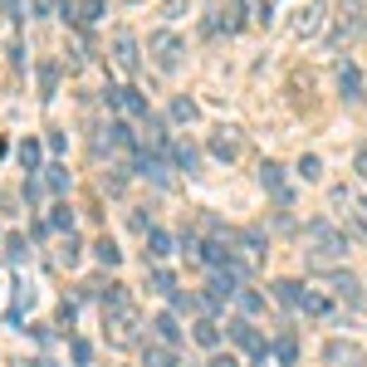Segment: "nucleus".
Instances as JSON below:
<instances>
[{"mask_svg":"<svg viewBox=\"0 0 367 367\" xmlns=\"http://www.w3.org/2000/svg\"><path fill=\"white\" fill-rule=\"evenodd\" d=\"M304 245H309V265L313 270H333L348 255V230H338L328 220H309L304 225Z\"/></svg>","mask_w":367,"mask_h":367,"instance_id":"1","label":"nucleus"},{"mask_svg":"<svg viewBox=\"0 0 367 367\" xmlns=\"http://www.w3.org/2000/svg\"><path fill=\"white\" fill-rule=\"evenodd\" d=\"M328 206H333V211L343 216L348 235L367 245V196H358L353 186H333V191H328Z\"/></svg>","mask_w":367,"mask_h":367,"instance_id":"2","label":"nucleus"},{"mask_svg":"<svg viewBox=\"0 0 367 367\" xmlns=\"http://www.w3.org/2000/svg\"><path fill=\"white\" fill-rule=\"evenodd\" d=\"M103 328H108V343H113V348H137V343H142V318H137L132 304L103 313Z\"/></svg>","mask_w":367,"mask_h":367,"instance_id":"3","label":"nucleus"},{"mask_svg":"<svg viewBox=\"0 0 367 367\" xmlns=\"http://www.w3.org/2000/svg\"><path fill=\"white\" fill-rule=\"evenodd\" d=\"M103 98H108V108H113L118 118H137V123H142V118H152V108H147L142 89H132V84H123V89H118V84H108Z\"/></svg>","mask_w":367,"mask_h":367,"instance_id":"4","label":"nucleus"},{"mask_svg":"<svg viewBox=\"0 0 367 367\" xmlns=\"http://www.w3.org/2000/svg\"><path fill=\"white\" fill-rule=\"evenodd\" d=\"M147 54H152V64H157L162 74H172V69L182 64L186 44H182V35H172V30H157V35H147Z\"/></svg>","mask_w":367,"mask_h":367,"instance_id":"5","label":"nucleus"},{"mask_svg":"<svg viewBox=\"0 0 367 367\" xmlns=\"http://www.w3.org/2000/svg\"><path fill=\"white\" fill-rule=\"evenodd\" d=\"M240 25H245V20H240V0H216L211 15H206V35H220V30L235 35Z\"/></svg>","mask_w":367,"mask_h":367,"instance_id":"6","label":"nucleus"},{"mask_svg":"<svg viewBox=\"0 0 367 367\" xmlns=\"http://www.w3.org/2000/svg\"><path fill=\"white\" fill-rule=\"evenodd\" d=\"M113 64H118L123 74H137V69H142V54H137V35H132V30H118V35H113Z\"/></svg>","mask_w":367,"mask_h":367,"instance_id":"7","label":"nucleus"},{"mask_svg":"<svg viewBox=\"0 0 367 367\" xmlns=\"http://www.w3.org/2000/svg\"><path fill=\"white\" fill-rule=\"evenodd\" d=\"M260 186L275 196L279 206H294V186H289V177H284L279 162H260Z\"/></svg>","mask_w":367,"mask_h":367,"instance_id":"8","label":"nucleus"},{"mask_svg":"<svg viewBox=\"0 0 367 367\" xmlns=\"http://www.w3.org/2000/svg\"><path fill=\"white\" fill-rule=\"evenodd\" d=\"M318 30H323V0L294 10V20H289V35H294V39H313Z\"/></svg>","mask_w":367,"mask_h":367,"instance_id":"9","label":"nucleus"},{"mask_svg":"<svg viewBox=\"0 0 367 367\" xmlns=\"http://www.w3.org/2000/svg\"><path fill=\"white\" fill-rule=\"evenodd\" d=\"M211 157H220V162H240V157H245V137H240V127H216V137H211Z\"/></svg>","mask_w":367,"mask_h":367,"instance_id":"10","label":"nucleus"},{"mask_svg":"<svg viewBox=\"0 0 367 367\" xmlns=\"http://www.w3.org/2000/svg\"><path fill=\"white\" fill-rule=\"evenodd\" d=\"M230 343H235V348H245V353H255L260 363L270 358V348H265V338L255 333V323H250V318H230Z\"/></svg>","mask_w":367,"mask_h":367,"instance_id":"11","label":"nucleus"},{"mask_svg":"<svg viewBox=\"0 0 367 367\" xmlns=\"http://www.w3.org/2000/svg\"><path fill=\"white\" fill-rule=\"evenodd\" d=\"M323 363L328 367H367V353L358 343H343V338H333L328 348H323Z\"/></svg>","mask_w":367,"mask_h":367,"instance_id":"12","label":"nucleus"},{"mask_svg":"<svg viewBox=\"0 0 367 367\" xmlns=\"http://www.w3.org/2000/svg\"><path fill=\"white\" fill-rule=\"evenodd\" d=\"M338 93L348 98V103H363V69L353 64V59H338Z\"/></svg>","mask_w":367,"mask_h":367,"instance_id":"13","label":"nucleus"},{"mask_svg":"<svg viewBox=\"0 0 367 367\" xmlns=\"http://www.w3.org/2000/svg\"><path fill=\"white\" fill-rule=\"evenodd\" d=\"M333 299H343V304H358L363 299V284H358V275H348V270H338V275H328V284H323Z\"/></svg>","mask_w":367,"mask_h":367,"instance_id":"14","label":"nucleus"},{"mask_svg":"<svg viewBox=\"0 0 367 367\" xmlns=\"http://www.w3.org/2000/svg\"><path fill=\"white\" fill-rule=\"evenodd\" d=\"M167 157H172V167H177V172H186V177L201 167V152H196V142H186V137H172Z\"/></svg>","mask_w":367,"mask_h":367,"instance_id":"15","label":"nucleus"},{"mask_svg":"<svg viewBox=\"0 0 367 367\" xmlns=\"http://www.w3.org/2000/svg\"><path fill=\"white\" fill-rule=\"evenodd\" d=\"M142 367H182V363H177V348L172 343H147L142 348Z\"/></svg>","mask_w":367,"mask_h":367,"instance_id":"16","label":"nucleus"},{"mask_svg":"<svg viewBox=\"0 0 367 367\" xmlns=\"http://www.w3.org/2000/svg\"><path fill=\"white\" fill-rule=\"evenodd\" d=\"M152 333H157V343H182V328H177V313H157L152 318Z\"/></svg>","mask_w":367,"mask_h":367,"instance_id":"17","label":"nucleus"},{"mask_svg":"<svg viewBox=\"0 0 367 367\" xmlns=\"http://www.w3.org/2000/svg\"><path fill=\"white\" fill-rule=\"evenodd\" d=\"M191 338H196L206 353H216V348H220V328H216L211 318H196V323H191Z\"/></svg>","mask_w":367,"mask_h":367,"instance_id":"18","label":"nucleus"},{"mask_svg":"<svg viewBox=\"0 0 367 367\" xmlns=\"http://www.w3.org/2000/svg\"><path fill=\"white\" fill-rule=\"evenodd\" d=\"M275 299L284 304V309H304V284H299V279H279Z\"/></svg>","mask_w":367,"mask_h":367,"instance_id":"19","label":"nucleus"},{"mask_svg":"<svg viewBox=\"0 0 367 367\" xmlns=\"http://www.w3.org/2000/svg\"><path fill=\"white\" fill-rule=\"evenodd\" d=\"M172 250H177V240H172L167 230H157V225H152V230H147V255H152V260H167Z\"/></svg>","mask_w":367,"mask_h":367,"instance_id":"20","label":"nucleus"},{"mask_svg":"<svg viewBox=\"0 0 367 367\" xmlns=\"http://www.w3.org/2000/svg\"><path fill=\"white\" fill-rule=\"evenodd\" d=\"M172 313H206V294H186V289H177V294H172Z\"/></svg>","mask_w":367,"mask_h":367,"instance_id":"21","label":"nucleus"},{"mask_svg":"<svg viewBox=\"0 0 367 367\" xmlns=\"http://www.w3.org/2000/svg\"><path fill=\"white\" fill-rule=\"evenodd\" d=\"M270 353H275V358H279L284 367H294V363H299V338H294V333H279Z\"/></svg>","mask_w":367,"mask_h":367,"instance_id":"22","label":"nucleus"},{"mask_svg":"<svg viewBox=\"0 0 367 367\" xmlns=\"http://www.w3.org/2000/svg\"><path fill=\"white\" fill-rule=\"evenodd\" d=\"M79 255H84V245H79V235H69V240L59 245V255H54V265H59V270H74V265H79Z\"/></svg>","mask_w":367,"mask_h":367,"instance_id":"23","label":"nucleus"},{"mask_svg":"<svg viewBox=\"0 0 367 367\" xmlns=\"http://www.w3.org/2000/svg\"><path fill=\"white\" fill-rule=\"evenodd\" d=\"M54 89H59V64H49V59H44V64H39V98L49 103Z\"/></svg>","mask_w":367,"mask_h":367,"instance_id":"24","label":"nucleus"},{"mask_svg":"<svg viewBox=\"0 0 367 367\" xmlns=\"http://www.w3.org/2000/svg\"><path fill=\"white\" fill-rule=\"evenodd\" d=\"M98 15H103V0H74V20L79 25H98Z\"/></svg>","mask_w":367,"mask_h":367,"instance_id":"25","label":"nucleus"},{"mask_svg":"<svg viewBox=\"0 0 367 367\" xmlns=\"http://www.w3.org/2000/svg\"><path fill=\"white\" fill-rule=\"evenodd\" d=\"M172 118H177V123H196V118H201V108H196V98H172Z\"/></svg>","mask_w":367,"mask_h":367,"instance_id":"26","label":"nucleus"},{"mask_svg":"<svg viewBox=\"0 0 367 367\" xmlns=\"http://www.w3.org/2000/svg\"><path fill=\"white\" fill-rule=\"evenodd\" d=\"M147 284H152V294H177V275H172V270H162V265L147 275Z\"/></svg>","mask_w":367,"mask_h":367,"instance_id":"27","label":"nucleus"},{"mask_svg":"<svg viewBox=\"0 0 367 367\" xmlns=\"http://www.w3.org/2000/svg\"><path fill=\"white\" fill-rule=\"evenodd\" d=\"M49 230H64V235H74V211H69L64 201L49 211Z\"/></svg>","mask_w":367,"mask_h":367,"instance_id":"28","label":"nucleus"},{"mask_svg":"<svg viewBox=\"0 0 367 367\" xmlns=\"http://www.w3.org/2000/svg\"><path fill=\"white\" fill-rule=\"evenodd\" d=\"M93 260H98V265H108V270H113V265H118V260H123V250H118V245H113V240H108V235H103V240H98V245H93Z\"/></svg>","mask_w":367,"mask_h":367,"instance_id":"29","label":"nucleus"},{"mask_svg":"<svg viewBox=\"0 0 367 367\" xmlns=\"http://www.w3.org/2000/svg\"><path fill=\"white\" fill-rule=\"evenodd\" d=\"M333 304H328V294H318V289H304V313H313V318H323Z\"/></svg>","mask_w":367,"mask_h":367,"instance_id":"30","label":"nucleus"},{"mask_svg":"<svg viewBox=\"0 0 367 367\" xmlns=\"http://www.w3.org/2000/svg\"><path fill=\"white\" fill-rule=\"evenodd\" d=\"M20 167H25V172H39V142H35V137L20 142Z\"/></svg>","mask_w":367,"mask_h":367,"instance_id":"31","label":"nucleus"},{"mask_svg":"<svg viewBox=\"0 0 367 367\" xmlns=\"http://www.w3.org/2000/svg\"><path fill=\"white\" fill-rule=\"evenodd\" d=\"M69 358H74L79 367H89L93 363V343L89 338H69Z\"/></svg>","mask_w":367,"mask_h":367,"instance_id":"32","label":"nucleus"},{"mask_svg":"<svg viewBox=\"0 0 367 367\" xmlns=\"http://www.w3.org/2000/svg\"><path fill=\"white\" fill-rule=\"evenodd\" d=\"M235 299H240V309H245L250 318H255V313H265V294H255V289H240Z\"/></svg>","mask_w":367,"mask_h":367,"instance_id":"33","label":"nucleus"},{"mask_svg":"<svg viewBox=\"0 0 367 367\" xmlns=\"http://www.w3.org/2000/svg\"><path fill=\"white\" fill-rule=\"evenodd\" d=\"M44 186H49V191H69V172H64L59 162H54V167H44Z\"/></svg>","mask_w":367,"mask_h":367,"instance_id":"34","label":"nucleus"},{"mask_svg":"<svg viewBox=\"0 0 367 367\" xmlns=\"http://www.w3.org/2000/svg\"><path fill=\"white\" fill-rule=\"evenodd\" d=\"M5 255H10V260L20 265V260L30 255V240H25V235H10V240H5Z\"/></svg>","mask_w":367,"mask_h":367,"instance_id":"35","label":"nucleus"},{"mask_svg":"<svg viewBox=\"0 0 367 367\" xmlns=\"http://www.w3.org/2000/svg\"><path fill=\"white\" fill-rule=\"evenodd\" d=\"M318 172H323L318 157H304V162H299V177H304V182H318Z\"/></svg>","mask_w":367,"mask_h":367,"instance_id":"36","label":"nucleus"},{"mask_svg":"<svg viewBox=\"0 0 367 367\" xmlns=\"http://www.w3.org/2000/svg\"><path fill=\"white\" fill-rule=\"evenodd\" d=\"M250 5V20L255 25H270V0H245Z\"/></svg>","mask_w":367,"mask_h":367,"instance_id":"37","label":"nucleus"},{"mask_svg":"<svg viewBox=\"0 0 367 367\" xmlns=\"http://www.w3.org/2000/svg\"><path fill=\"white\" fill-rule=\"evenodd\" d=\"M39 196H44V182H39V177H35V172H30V177H25V201H30V206H35V201H39Z\"/></svg>","mask_w":367,"mask_h":367,"instance_id":"38","label":"nucleus"},{"mask_svg":"<svg viewBox=\"0 0 367 367\" xmlns=\"http://www.w3.org/2000/svg\"><path fill=\"white\" fill-rule=\"evenodd\" d=\"M182 250H186L191 265H201V240H196V235H182Z\"/></svg>","mask_w":367,"mask_h":367,"instance_id":"39","label":"nucleus"},{"mask_svg":"<svg viewBox=\"0 0 367 367\" xmlns=\"http://www.w3.org/2000/svg\"><path fill=\"white\" fill-rule=\"evenodd\" d=\"M211 367H240V363H235L230 353H216V358H211Z\"/></svg>","mask_w":367,"mask_h":367,"instance_id":"40","label":"nucleus"},{"mask_svg":"<svg viewBox=\"0 0 367 367\" xmlns=\"http://www.w3.org/2000/svg\"><path fill=\"white\" fill-rule=\"evenodd\" d=\"M162 10H167V15H182V10H186V0H162Z\"/></svg>","mask_w":367,"mask_h":367,"instance_id":"41","label":"nucleus"},{"mask_svg":"<svg viewBox=\"0 0 367 367\" xmlns=\"http://www.w3.org/2000/svg\"><path fill=\"white\" fill-rule=\"evenodd\" d=\"M54 10V0H35V15H49Z\"/></svg>","mask_w":367,"mask_h":367,"instance_id":"42","label":"nucleus"},{"mask_svg":"<svg viewBox=\"0 0 367 367\" xmlns=\"http://www.w3.org/2000/svg\"><path fill=\"white\" fill-rule=\"evenodd\" d=\"M358 177H363V182H367V147H363V152H358Z\"/></svg>","mask_w":367,"mask_h":367,"instance_id":"43","label":"nucleus"},{"mask_svg":"<svg viewBox=\"0 0 367 367\" xmlns=\"http://www.w3.org/2000/svg\"><path fill=\"white\" fill-rule=\"evenodd\" d=\"M15 367H54L49 358H35V363H15Z\"/></svg>","mask_w":367,"mask_h":367,"instance_id":"44","label":"nucleus"},{"mask_svg":"<svg viewBox=\"0 0 367 367\" xmlns=\"http://www.w3.org/2000/svg\"><path fill=\"white\" fill-rule=\"evenodd\" d=\"M132 5H137V0H132Z\"/></svg>","mask_w":367,"mask_h":367,"instance_id":"45","label":"nucleus"},{"mask_svg":"<svg viewBox=\"0 0 367 367\" xmlns=\"http://www.w3.org/2000/svg\"><path fill=\"white\" fill-rule=\"evenodd\" d=\"M186 367H191V363H186Z\"/></svg>","mask_w":367,"mask_h":367,"instance_id":"46","label":"nucleus"}]
</instances>
